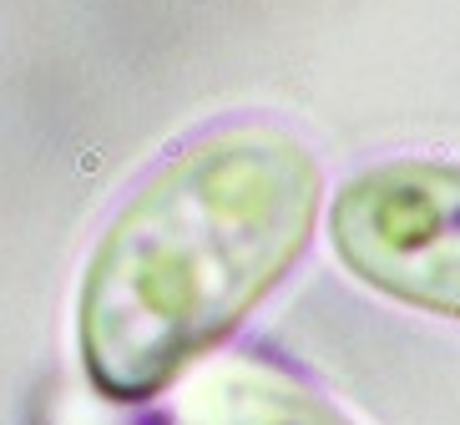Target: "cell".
I'll return each mask as SVG.
<instances>
[{
	"label": "cell",
	"mask_w": 460,
	"mask_h": 425,
	"mask_svg": "<svg viewBox=\"0 0 460 425\" xmlns=\"http://www.w3.org/2000/svg\"><path fill=\"white\" fill-rule=\"evenodd\" d=\"M324 163L279 117H223L127 192L86 253L76 355L107 405L163 395L309 253Z\"/></svg>",
	"instance_id": "cell-1"
},
{
	"label": "cell",
	"mask_w": 460,
	"mask_h": 425,
	"mask_svg": "<svg viewBox=\"0 0 460 425\" xmlns=\"http://www.w3.org/2000/svg\"><path fill=\"white\" fill-rule=\"evenodd\" d=\"M46 425H132V421L107 411V400H56Z\"/></svg>",
	"instance_id": "cell-4"
},
{
	"label": "cell",
	"mask_w": 460,
	"mask_h": 425,
	"mask_svg": "<svg viewBox=\"0 0 460 425\" xmlns=\"http://www.w3.org/2000/svg\"><path fill=\"white\" fill-rule=\"evenodd\" d=\"M329 248L365 288L460 324V157L359 167L329 203Z\"/></svg>",
	"instance_id": "cell-2"
},
{
	"label": "cell",
	"mask_w": 460,
	"mask_h": 425,
	"mask_svg": "<svg viewBox=\"0 0 460 425\" xmlns=\"http://www.w3.org/2000/svg\"><path fill=\"white\" fill-rule=\"evenodd\" d=\"M167 425H359L309 375L258 350H213L163 390Z\"/></svg>",
	"instance_id": "cell-3"
}]
</instances>
